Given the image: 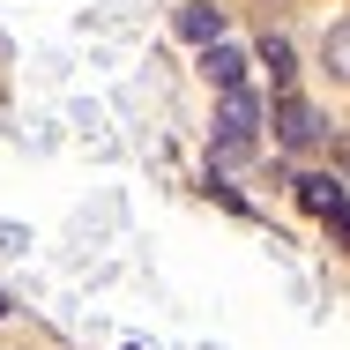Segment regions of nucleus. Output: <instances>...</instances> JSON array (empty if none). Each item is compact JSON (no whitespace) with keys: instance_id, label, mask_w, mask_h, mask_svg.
<instances>
[{"instance_id":"1","label":"nucleus","mask_w":350,"mask_h":350,"mask_svg":"<svg viewBox=\"0 0 350 350\" xmlns=\"http://www.w3.org/2000/svg\"><path fill=\"white\" fill-rule=\"evenodd\" d=\"M254 127H261V97L254 90H224V105H216V157H246Z\"/></svg>"},{"instance_id":"2","label":"nucleus","mask_w":350,"mask_h":350,"mask_svg":"<svg viewBox=\"0 0 350 350\" xmlns=\"http://www.w3.org/2000/svg\"><path fill=\"white\" fill-rule=\"evenodd\" d=\"M276 135L291 142V149H313V142L328 135V120H321L313 105H283V112H276Z\"/></svg>"},{"instance_id":"3","label":"nucleus","mask_w":350,"mask_h":350,"mask_svg":"<svg viewBox=\"0 0 350 350\" xmlns=\"http://www.w3.org/2000/svg\"><path fill=\"white\" fill-rule=\"evenodd\" d=\"M306 187V209L313 216H328V231H343V179L336 172H321V179H298Z\"/></svg>"},{"instance_id":"4","label":"nucleus","mask_w":350,"mask_h":350,"mask_svg":"<svg viewBox=\"0 0 350 350\" xmlns=\"http://www.w3.org/2000/svg\"><path fill=\"white\" fill-rule=\"evenodd\" d=\"M179 38H187V45H216V38H224V8L187 0V8H179Z\"/></svg>"},{"instance_id":"5","label":"nucleus","mask_w":350,"mask_h":350,"mask_svg":"<svg viewBox=\"0 0 350 350\" xmlns=\"http://www.w3.org/2000/svg\"><path fill=\"white\" fill-rule=\"evenodd\" d=\"M202 68H209L216 90H246V53H231L224 38H216V45H202Z\"/></svg>"},{"instance_id":"6","label":"nucleus","mask_w":350,"mask_h":350,"mask_svg":"<svg viewBox=\"0 0 350 350\" xmlns=\"http://www.w3.org/2000/svg\"><path fill=\"white\" fill-rule=\"evenodd\" d=\"M328 75H336V82L350 75V30H328Z\"/></svg>"},{"instance_id":"7","label":"nucleus","mask_w":350,"mask_h":350,"mask_svg":"<svg viewBox=\"0 0 350 350\" xmlns=\"http://www.w3.org/2000/svg\"><path fill=\"white\" fill-rule=\"evenodd\" d=\"M261 53H269V75H291V45H283V38H269Z\"/></svg>"},{"instance_id":"8","label":"nucleus","mask_w":350,"mask_h":350,"mask_svg":"<svg viewBox=\"0 0 350 350\" xmlns=\"http://www.w3.org/2000/svg\"><path fill=\"white\" fill-rule=\"evenodd\" d=\"M0 313H8V298H0Z\"/></svg>"}]
</instances>
